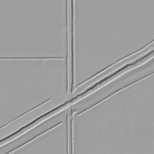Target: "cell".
<instances>
[{"instance_id": "6da1fadb", "label": "cell", "mask_w": 154, "mask_h": 154, "mask_svg": "<svg viewBox=\"0 0 154 154\" xmlns=\"http://www.w3.org/2000/svg\"><path fill=\"white\" fill-rule=\"evenodd\" d=\"M153 41H152V42H151V43H148V44H147V45H146V46H144V47H143V48H141V49H139V50H138V51H135V52H132V54H129V55H127V56H126V57H123V58H122V59H120V60H118V61H116V62H115V63H113V64H110V65H109V66H108V67H106V68H105V69H103V70H100V71H99V72H98V73H96V74H94V75H93V76H91V77H90V78H88V79H86V80H85V81H84V82H82V83H81V84H78V87H79V86H80V85H82V84H84V83H85V82H87V81H89V80H90V79H91V78H94V76H96V75H99V74H100V73H102V72H103V71H105V70H106V69H108V68H109V67H112V66H114V64H116V63H118V62H120V61H122V60H124V59H125V58H127V57H131V55H134V54H136V53H137V52H140V51H142V50H143V49H145V48H146V47H147V46H149V45H151V44H152V43H153Z\"/></svg>"}, {"instance_id": "3957f363", "label": "cell", "mask_w": 154, "mask_h": 154, "mask_svg": "<svg viewBox=\"0 0 154 154\" xmlns=\"http://www.w3.org/2000/svg\"><path fill=\"white\" fill-rule=\"evenodd\" d=\"M61 123L62 122H60L59 123H58V124H57V125H55V126H52V127H51V128H50L49 129H47V130H46L45 131H44V132H42V133H40V134H38V135H37V136H35L34 138H32V139H31V140H29V141H27L26 143H24V144H22L21 146H19V147H16V149H13V150H11V152H8L7 153H11V152H13L14 150H16V149H17L18 148H19V147H22L23 146H24V145H25V144H28V143H30V142H31L32 141H33V140H34L35 138H37L38 137H40V136H41L42 134H45V133H46V132H47L48 131H49L50 130H51L52 129H53V128H55V127H57V126H59L60 124H61Z\"/></svg>"}, {"instance_id": "7a4b0ae2", "label": "cell", "mask_w": 154, "mask_h": 154, "mask_svg": "<svg viewBox=\"0 0 154 154\" xmlns=\"http://www.w3.org/2000/svg\"><path fill=\"white\" fill-rule=\"evenodd\" d=\"M150 75H147V76H144V77H143V78H141L140 79L141 80V79H144L145 78H146V77H147V76H149ZM140 79H138L137 81H135V82H132V83H131V84H128V85H126V86H125V87H123V88H120V89H119V90H118L117 91H116V92H114V93H112L111 94H110V95H109L108 96H107L106 97H105V98H104L103 99H102V100H101L100 101H99V102H97V103H95V104H94L93 106H90V107H89V108H87V109H84L83 111H81V112H79V113H78L77 114L78 115H80V114H82V113H84V112H85V111H87V110H88V109H90V108H93V107H94V106H96V105H98L99 103H100V102H103L104 100H105V99H108V98H109V97H111V96H112L113 94H116V93H118L119 91H121V90H122L123 89H124V88H127L128 87H129V86H130V85H132V84H135V83H136V82H137L138 81H140Z\"/></svg>"}]
</instances>
